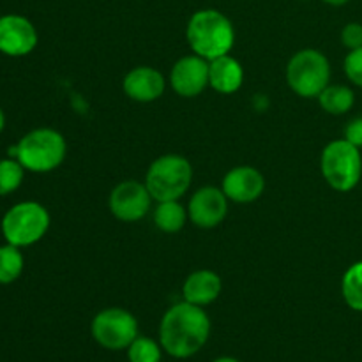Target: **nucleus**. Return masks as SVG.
<instances>
[{
  "label": "nucleus",
  "instance_id": "1",
  "mask_svg": "<svg viewBox=\"0 0 362 362\" xmlns=\"http://www.w3.org/2000/svg\"><path fill=\"white\" fill-rule=\"evenodd\" d=\"M211 336V318L204 308L179 303L170 308L159 325V343L168 356L187 359L200 352Z\"/></svg>",
  "mask_w": 362,
  "mask_h": 362
},
{
  "label": "nucleus",
  "instance_id": "2",
  "mask_svg": "<svg viewBox=\"0 0 362 362\" xmlns=\"http://www.w3.org/2000/svg\"><path fill=\"white\" fill-rule=\"evenodd\" d=\"M186 37L191 49L211 62L228 55L235 41V30L225 14L216 9H204L189 18Z\"/></svg>",
  "mask_w": 362,
  "mask_h": 362
},
{
  "label": "nucleus",
  "instance_id": "3",
  "mask_svg": "<svg viewBox=\"0 0 362 362\" xmlns=\"http://www.w3.org/2000/svg\"><path fill=\"white\" fill-rule=\"evenodd\" d=\"M67 145L62 134L55 129H34L16 145V158L25 170L46 173L62 165Z\"/></svg>",
  "mask_w": 362,
  "mask_h": 362
},
{
  "label": "nucleus",
  "instance_id": "4",
  "mask_svg": "<svg viewBox=\"0 0 362 362\" xmlns=\"http://www.w3.org/2000/svg\"><path fill=\"white\" fill-rule=\"evenodd\" d=\"M193 168L182 156H161L151 165L145 179L148 193L156 202L179 200L191 186Z\"/></svg>",
  "mask_w": 362,
  "mask_h": 362
},
{
  "label": "nucleus",
  "instance_id": "5",
  "mask_svg": "<svg viewBox=\"0 0 362 362\" xmlns=\"http://www.w3.org/2000/svg\"><path fill=\"white\" fill-rule=\"evenodd\" d=\"M322 173L336 191H352L362 177V156L359 147L349 140H334L322 152Z\"/></svg>",
  "mask_w": 362,
  "mask_h": 362
},
{
  "label": "nucleus",
  "instance_id": "6",
  "mask_svg": "<svg viewBox=\"0 0 362 362\" xmlns=\"http://www.w3.org/2000/svg\"><path fill=\"white\" fill-rule=\"evenodd\" d=\"M286 80L300 98H318L331 80L327 57L311 48L296 53L286 66Z\"/></svg>",
  "mask_w": 362,
  "mask_h": 362
},
{
  "label": "nucleus",
  "instance_id": "7",
  "mask_svg": "<svg viewBox=\"0 0 362 362\" xmlns=\"http://www.w3.org/2000/svg\"><path fill=\"white\" fill-rule=\"evenodd\" d=\"M49 226V214L37 202H21L7 211L2 219V232L7 243L23 247L45 237Z\"/></svg>",
  "mask_w": 362,
  "mask_h": 362
},
{
  "label": "nucleus",
  "instance_id": "8",
  "mask_svg": "<svg viewBox=\"0 0 362 362\" xmlns=\"http://www.w3.org/2000/svg\"><path fill=\"white\" fill-rule=\"evenodd\" d=\"M90 334L99 346L106 350H127L138 338V322L122 308H108L99 311L90 324Z\"/></svg>",
  "mask_w": 362,
  "mask_h": 362
},
{
  "label": "nucleus",
  "instance_id": "9",
  "mask_svg": "<svg viewBox=\"0 0 362 362\" xmlns=\"http://www.w3.org/2000/svg\"><path fill=\"white\" fill-rule=\"evenodd\" d=\"M152 194L145 184L124 180L110 194V211L117 219L126 223L140 221L151 211Z\"/></svg>",
  "mask_w": 362,
  "mask_h": 362
},
{
  "label": "nucleus",
  "instance_id": "10",
  "mask_svg": "<svg viewBox=\"0 0 362 362\" xmlns=\"http://www.w3.org/2000/svg\"><path fill=\"white\" fill-rule=\"evenodd\" d=\"M209 60L200 55H187L177 60L170 74L173 90L182 98H194L209 85Z\"/></svg>",
  "mask_w": 362,
  "mask_h": 362
},
{
  "label": "nucleus",
  "instance_id": "11",
  "mask_svg": "<svg viewBox=\"0 0 362 362\" xmlns=\"http://www.w3.org/2000/svg\"><path fill=\"white\" fill-rule=\"evenodd\" d=\"M37 45V32L25 16L6 14L0 18V52L11 57H23Z\"/></svg>",
  "mask_w": 362,
  "mask_h": 362
},
{
  "label": "nucleus",
  "instance_id": "12",
  "mask_svg": "<svg viewBox=\"0 0 362 362\" xmlns=\"http://www.w3.org/2000/svg\"><path fill=\"white\" fill-rule=\"evenodd\" d=\"M228 198L218 187H202L189 202V218L200 228H214L228 212Z\"/></svg>",
  "mask_w": 362,
  "mask_h": 362
},
{
  "label": "nucleus",
  "instance_id": "13",
  "mask_svg": "<svg viewBox=\"0 0 362 362\" xmlns=\"http://www.w3.org/2000/svg\"><path fill=\"white\" fill-rule=\"evenodd\" d=\"M265 189V179L253 166H237L223 179V193L237 204H251L258 200Z\"/></svg>",
  "mask_w": 362,
  "mask_h": 362
},
{
  "label": "nucleus",
  "instance_id": "14",
  "mask_svg": "<svg viewBox=\"0 0 362 362\" xmlns=\"http://www.w3.org/2000/svg\"><path fill=\"white\" fill-rule=\"evenodd\" d=\"M165 76L154 67H134L133 71L124 78V92L129 95L133 101L151 103L156 101L165 92Z\"/></svg>",
  "mask_w": 362,
  "mask_h": 362
},
{
  "label": "nucleus",
  "instance_id": "15",
  "mask_svg": "<svg viewBox=\"0 0 362 362\" xmlns=\"http://www.w3.org/2000/svg\"><path fill=\"white\" fill-rule=\"evenodd\" d=\"M244 80L243 66L230 55L218 57L209 64V85L219 94H233Z\"/></svg>",
  "mask_w": 362,
  "mask_h": 362
},
{
  "label": "nucleus",
  "instance_id": "16",
  "mask_svg": "<svg viewBox=\"0 0 362 362\" xmlns=\"http://www.w3.org/2000/svg\"><path fill=\"white\" fill-rule=\"evenodd\" d=\"M223 288L221 278L212 271H197L186 279L182 286V293L186 303L197 306H207L214 303Z\"/></svg>",
  "mask_w": 362,
  "mask_h": 362
},
{
  "label": "nucleus",
  "instance_id": "17",
  "mask_svg": "<svg viewBox=\"0 0 362 362\" xmlns=\"http://www.w3.org/2000/svg\"><path fill=\"white\" fill-rule=\"evenodd\" d=\"M320 106L331 115H343L354 106V92L345 85H327L318 95Z\"/></svg>",
  "mask_w": 362,
  "mask_h": 362
},
{
  "label": "nucleus",
  "instance_id": "18",
  "mask_svg": "<svg viewBox=\"0 0 362 362\" xmlns=\"http://www.w3.org/2000/svg\"><path fill=\"white\" fill-rule=\"evenodd\" d=\"M154 223L161 232L175 233L182 230L186 223V211L177 200L159 202L158 209L154 211Z\"/></svg>",
  "mask_w": 362,
  "mask_h": 362
},
{
  "label": "nucleus",
  "instance_id": "19",
  "mask_svg": "<svg viewBox=\"0 0 362 362\" xmlns=\"http://www.w3.org/2000/svg\"><path fill=\"white\" fill-rule=\"evenodd\" d=\"M341 292L349 308L362 313V262L354 264L345 272L341 281Z\"/></svg>",
  "mask_w": 362,
  "mask_h": 362
},
{
  "label": "nucleus",
  "instance_id": "20",
  "mask_svg": "<svg viewBox=\"0 0 362 362\" xmlns=\"http://www.w3.org/2000/svg\"><path fill=\"white\" fill-rule=\"evenodd\" d=\"M23 271V255L18 246L7 244L0 247V283L9 285L16 281Z\"/></svg>",
  "mask_w": 362,
  "mask_h": 362
},
{
  "label": "nucleus",
  "instance_id": "21",
  "mask_svg": "<svg viewBox=\"0 0 362 362\" xmlns=\"http://www.w3.org/2000/svg\"><path fill=\"white\" fill-rule=\"evenodd\" d=\"M161 349L154 339L147 336H138L127 346V359L129 362H161Z\"/></svg>",
  "mask_w": 362,
  "mask_h": 362
},
{
  "label": "nucleus",
  "instance_id": "22",
  "mask_svg": "<svg viewBox=\"0 0 362 362\" xmlns=\"http://www.w3.org/2000/svg\"><path fill=\"white\" fill-rule=\"evenodd\" d=\"M23 166L20 161L4 159L0 161V197L13 193L23 180Z\"/></svg>",
  "mask_w": 362,
  "mask_h": 362
},
{
  "label": "nucleus",
  "instance_id": "23",
  "mask_svg": "<svg viewBox=\"0 0 362 362\" xmlns=\"http://www.w3.org/2000/svg\"><path fill=\"white\" fill-rule=\"evenodd\" d=\"M345 73L352 83L362 87V48L352 49L345 59Z\"/></svg>",
  "mask_w": 362,
  "mask_h": 362
},
{
  "label": "nucleus",
  "instance_id": "24",
  "mask_svg": "<svg viewBox=\"0 0 362 362\" xmlns=\"http://www.w3.org/2000/svg\"><path fill=\"white\" fill-rule=\"evenodd\" d=\"M341 42L346 48L352 49L362 48V25L361 23H349L341 30Z\"/></svg>",
  "mask_w": 362,
  "mask_h": 362
},
{
  "label": "nucleus",
  "instance_id": "25",
  "mask_svg": "<svg viewBox=\"0 0 362 362\" xmlns=\"http://www.w3.org/2000/svg\"><path fill=\"white\" fill-rule=\"evenodd\" d=\"M345 140H349L356 147H362V117L350 120L345 129Z\"/></svg>",
  "mask_w": 362,
  "mask_h": 362
},
{
  "label": "nucleus",
  "instance_id": "26",
  "mask_svg": "<svg viewBox=\"0 0 362 362\" xmlns=\"http://www.w3.org/2000/svg\"><path fill=\"white\" fill-rule=\"evenodd\" d=\"M324 2H327L329 6H345L349 0H324Z\"/></svg>",
  "mask_w": 362,
  "mask_h": 362
},
{
  "label": "nucleus",
  "instance_id": "27",
  "mask_svg": "<svg viewBox=\"0 0 362 362\" xmlns=\"http://www.w3.org/2000/svg\"><path fill=\"white\" fill-rule=\"evenodd\" d=\"M212 362H240V361L235 359V357H218V359Z\"/></svg>",
  "mask_w": 362,
  "mask_h": 362
},
{
  "label": "nucleus",
  "instance_id": "28",
  "mask_svg": "<svg viewBox=\"0 0 362 362\" xmlns=\"http://www.w3.org/2000/svg\"><path fill=\"white\" fill-rule=\"evenodd\" d=\"M4 126H6V117H4V112L0 110V133H2Z\"/></svg>",
  "mask_w": 362,
  "mask_h": 362
}]
</instances>
